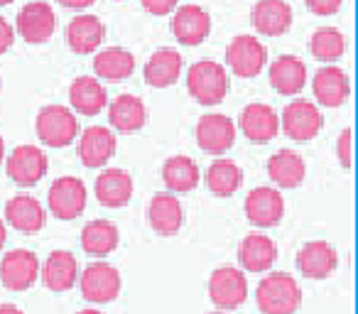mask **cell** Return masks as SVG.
I'll return each mask as SVG.
<instances>
[{
	"mask_svg": "<svg viewBox=\"0 0 358 314\" xmlns=\"http://www.w3.org/2000/svg\"><path fill=\"white\" fill-rule=\"evenodd\" d=\"M255 302L263 314H294L302 304V290L287 273H270L255 290Z\"/></svg>",
	"mask_w": 358,
	"mask_h": 314,
	"instance_id": "cell-1",
	"label": "cell"
},
{
	"mask_svg": "<svg viewBox=\"0 0 358 314\" xmlns=\"http://www.w3.org/2000/svg\"><path fill=\"white\" fill-rule=\"evenodd\" d=\"M187 89L201 106H216L229 94V71L219 62L201 59L187 71Z\"/></svg>",
	"mask_w": 358,
	"mask_h": 314,
	"instance_id": "cell-2",
	"label": "cell"
},
{
	"mask_svg": "<svg viewBox=\"0 0 358 314\" xmlns=\"http://www.w3.org/2000/svg\"><path fill=\"white\" fill-rule=\"evenodd\" d=\"M37 138L50 148H66L76 140L79 135V120H76L74 110L66 106L52 104L37 113Z\"/></svg>",
	"mask_w": 358,
	"mask_h": 314,
	"instance_id": "cell-3",
	"label": "cell"
},
{
	"mask_svg": "<svg viewBox=\"0 0 358 314\" xmlns=\"http://www.w3.org/2000/svg\"><path fill=\"white\" fill-rule=\"evenodd\" d=\"M226 64L241 79H253L268 64V47L253 35H241L226 47Z\"/></svg>",
	"mask_w": 358,
	"mask_h": 314,
	"instance_id": "cell-4",
	"label": "cell"
},
{
	"mask_svg": "<svg viewBox=\"0 0 358 314\" xmlns=\"http://www.w3.org/2000/svg\"><path fill=\"white\" fill-rule=\"evenodd\" d=\"M57 30V15L52 10L50 3L45 0H32L25 3L20 13H17L15 32L30 45H42L47 42Z\"/></svg>",
	"mask_w": 358,
	"mask_h": 314,
	"instance_id": "cell-5",
	"label": "cell"
},
{
	"mask_svg": "<svg viewBox=\"0 0 358 314\" xmlns=\"http://www.w3.org/2000/svg\"><path fill=\"white\" fill-rule=\"evenodd\" d=\"M8 177L15 182L17 187H35L42 177L47 175V155L37 145H17L10 155H8Z\"/></svg>",
	"mask_w": 358,
	"mask_h": 314,
	"instance_id": "cell-6",
	"label": "cell"
},
{
	"mask_svg": "<svg viewBox=\"0 0 358 314\" xmlns=\"http://www.w3.org/2000/svg\"><path fill=\"white\" fill-rule=\"evenodd\" d=\"M209 297L221 312L241 307L248 297V280L238 268H231V265L214 270L209 278Z\"/></svg>",
	"mask_w": 358,
	"mask_h": 314,
	"instance_id": "cell-7",
	"label": "cell"
},
{
	"mask_svg": "<svg viewBox=\"0 0 358 314\" xmlns=\"http://www.w3.org/2000/svg\"><path fill=\"white\" fill-rule=\"evenodd\" d=\"M40 278V260L32 250L15 248L0 260V280L13 292H25Z\"/></svg>",
	"mask_w": 358,
	"mask_h": 314,
	"instance_id": "cell-8",
	"label": "cell"
},
{
	"mask_svg": "<svg viewBox=\"0 0 358 314\" xmlns=\"http://www.w3.org/2000/svg\"><path fill=\"white\" fill-rule=\"evenodd\" d=\"M79 285H81V294H84L89 302L106 304V302H113L120 294L123 280H120V273L113 265L94 263L84 270V275L79 278Z\"/></svg>",
	"mask_w": 358,
	"mask_h": 314,
	"instance_id": "cell-9",
	"label": "cell"
},
{
	"mask_svg": "<svg viewBox=\"0 0 358 314\" xmlns=\"http://www.w3.org/2000/svg\"><path fill=\"white\" fill-rule=\"evenodd\" d=\"M50 211L62 221H71L86 209V185L76 177H59L47 194Z\"/></svg>",
	"mask_w": 358,
	"mask_h": 314,
	"instance_id": "cell-10",
	"label": "cell"
},
{
	"mask_svg": "<svg viewBox=\"0 0 358 314\" xmlns=\"http://www.w3.org/2000/svg\"><path fill=\"white\" fill-rule=\"evenodd\" d=\"M245 216L258 229H273L285 216V199L275 187H255L245 197Z\"/></svg>",
	"mask_w": 358,
	"mask_h": 314,
	"instance_id": "cell-11",
	"label": "cell"
},
{
	"mask_svg": "<svg viewBox=\"0 0 358 314\" xmlns=\"http://www.w3.org/2000/svg\"><path fill=\"white\" fill-rule=\"evenodd\" d=\"M172 35L182 45L196 47L211 35V15L201 6H177L172 13Z\"/></svg>",
	"mask_w": 358,
	"mask_h": 314,
	"instance_id": "cell-12",
	"label": "cell"
},
{
	"mask_svg": "<svg viewBox=\"0 0 358 314\" xmlns=\"http://www.w3.org/2000/svg\"><path fill=\"white\" fill-rule=\"evenodd\" d=\"M324 128V115L312 101H292L287 108L282 110V130L287 138L304 143L319 135Z\"/></svg>",
	"mask_w": 358,
	"mask_h": 314,
	"instance_id": "cell-13",
	"label": "cell"
},
{
	"mask_svg": "<svg viewBox=\"0 0 358 314\" xmlns=\"http://www.w3.org/2000/svg\"><path fill=\"white\" fill-rule=\"evenodd\" d=\"M236 143V123L224 113H209L196 123V145L209 155H224Z\"/></svg>",
	"mask_w": 358,
	"mask_h": 314,
	"instance_id": "cell-14",
	"label": "cell"
},
{
	"mask_svg": "<svg viewBox=\"0 0 358 314\" xmlns=\"http://www.w3.org/2000/svg\"><path fill=\"white\" fill-rule=\"evenodd\" d=\"M76 138H79V160L91 170L103 167L115 155V148H118L113 130L103 128V125H91Z\"/></svg>",
	"mask_w": 358,
	"mask_h": 314,
	"instance_id": "cell-15",
	"label": "cell"
},
{
	"mask_svg": "<svg viewBox=\"0 0 358 314\" xmlns=\"http://www.w3.org/2000/svg\"><path fill=\"white\" fill-rule=\"evenodd\" d=\"M241 133L250 143H270L280 133V115L268 104H248L241 113Z\"/></svg>",
	"mask_w": 358,
	"mask_h": 314,
	"instance_id": "cell-16",
	"label": "cell"
},
{
	"mask_svg": "<svg viewBox=\"0 0 358 314\" xmlns=\"http://www.w3.org/2000/svg\"><path fill=\"white\" fill-rule=\"evenodd\" d=\"M253 27L265 37H280L292 27V8L287 0H258L250 13Z\"/></svg>",
	"mask_w": 358,
	"mask_h": 314,
	"instance_id": "cell-17",
	"label": "cell"
},
{
	"mask_svg": "<svg viewBox=\"0 0 358 314\" xmlns=\"http://www.w3.org/2000/svg\"><path fill=\"white\" fill-rule=\"evenodd\" d=\"M148 219L155 234L159 236H174L182 224H185V209L182 201L174 197V192H159L152 197L148 206Z\"/></svg>",
	"mask_w": 358,
	"mask_h": 314,
	"instance_id": "cell-18",
	"label": "cell"
},
{
	"mask_svg": "<svg viewBox=\"0 0 358 314\" xmlns=\"http://www.w3.org/2000/svg\"><path fill=\"white\" fill-rule=\"evenodd\" d=\"M297 268L304 278L324 280L338 268V253L327 241H309L297 253Z\"/></svg>",
	"mask_w": 358,
	"mask_h": 314,
	"instance_id": "cell-19",
	"label": "cell"
},
{
	"mask_svg": "<svg viewBox=\"0 0 358 314\" xmlns=\"http://www.w3.org/2000/svg\"><path fill=\"white\" fill-rule=\"evenodd\" d=\"M238 260L248 273H268L278 260V245L270 236L253 231L238 245Z\"/></svg>",
	"mask_w": 358,
	"mask_h": 314,
	"instance_id": "cell-20",
	"label": "cell"
},
{
	"mask_svg": "<svg viewBox=\"0 0 358 314\" xmlns=\"http://www.w3.org/2000/svg\"><path fill=\"white\" fill-rule=\"evenodd\" d=\"M314 99L327 108H338L346 104V99L351 96V81H348L346 71L338 66H324L317 71L312 81Z\"/></svg>",
	"mask_w": 358,
	"mask_h": 314,
	"instance_id": "cell-21",
	"label": "cell"
},
{
	"mask_svg": "<svg viewBox=\"0 0 358 314\" xmlns=\"http://www.w3.org/2000/svg\"><path fill=\"white\" fill-rule=\"evenodd\" d=\"M96 197L99 204L120 209L133 199V177L120 167H108L96 177Z\"/></svg>",
	"mask_w": 358,
	"mask_h": 314,
	"instance_id": "cell-22",
	"label": "cell"
},
{
	"mask_svg": "<svg viewBox=\"0 0 358 314\" xmlns=\"http://www.w3.org/2000/svg\"><path fill=\"white\" fill-rule=\"evenodd\" d=\"M106 40V25L96 15H76L66 25V42L76 55H94Z\"/></svg>",
	"mask_w": 358,
	"mask_h": 314,
	"instance_id": "cell-23",
	"label": "cell"
},
{
	"mask_svg": "<svg viewBox=\"0 0 358 314\" xmlns=\"http://www.w3.org/2000/svg\"><path fill=\"white\" fill-rule=\"evenodd\" d=\"M6 221L22 234H37L45 229V206L30 194H15L6 206Z\"/></svg>",
	"mask_w": 358,
	"mask_h": 314,
	"instance_id": "cell-24",
	"label": "cell"
},
{
	"mask_svg": "<svg viewBox=\"0 0 358 314\" xmlns=\"http://www.w3.org/2000/svg\"><path fill=\"white\" fill-rule=\"evenodd\" d=\"M270 84L278 94L297 96L307 84V66L299 57L282 55L270 64Z\"/></svg>",
	"mask_w": 358,
	"mask_h": 314,
	"instance_id": "cell-25",
	"label": "cell"
},
{
	"mask_svg": "<svg viewBox=\"0 0 358 314\" xmlns=\"http://www.w3.org/2000/svg\"><path fill=\"white\" fill-rule=\"evenodd\" d=\"M179 76H182V55L172 47L157 50L145 64V81L152 89H167L177 84Z\"/></svg>",
	"mask_w": 358,
	"mask_h": 314,
	"instance_id": "cell-26",
	"label": "cell"
},
{
	"mask_svg": "<svg viewBox=\"0 0 358 314\" xmlns=\"http://www.w3.org/2000/svg\"><path fill=\"white\" fill-rule=\"evenodd\" d=\"M307 165L294 150H280L268 160V177L280 190H297L304 182Z\"/></svg>",
	"mask_w": 358,
	"mask_h": 314,
	"instance_id": "cell-27",
	"label": "cell"
},
{
	"mask_svg": "<svg viewBox=\"0 0 358 314\" xmlns=\"http://www.w3.org/2000/svg\"><path fill=\"white\" fill-rule=\"evenodd\" d=\"M69 104L81 115H99L108 106V96L99 79L94 76H79L69 86Z\"/></svg>",
	"mask_w": 358,
	"mask_h": 314,
	"instance_id": "cell-28",
	"label": "cell"
},
{
	"mask_svg": "<svg viewBox=\"0 0 358 314\" xmlns=\"http://www.w3.org/2000/svg\"><path fill=\"white\" fill-rule=\"evenodd\" d=\"M42 278H45V285L52 292H66L79 280V263L69 250H55L45 260Z\"/></svg>",
	"mask_w": 358,
	"mask_h": 314,
	"instance_id": "cell-29",
	"label": "cell"
},
{
	"mask_svg": "<svg viewBox=\"0 0 358 314\" xmlns=\"http://www.w3.org/2000/svg\"><path fill=\"white\" fill-rule=\"evenodd\" d=\"M162 180L169 192L185 194V192H192L199 187L201 172H199V165H196L192 157H187V155H172L162 165Z\"/></svg>",
	"mask_w": 358,
	"mask_h": 314,
	"instance_id": "cell-30",
	"label": "cell"
},
{
	"mask_svg": "<svg viewBox=\"0 0 358 314\" xmlns=\"http://www.w3.org/2000/svg\"><path fill=\"white\" fill-rule=\"evenodd\" d=\"M108 120L120 133H135L148 120V108H145L143 99L133 94H123L108 106Z\"/></svg>",
	"mask_w": 358,
	"mask_h": 314,
	"instance_id": "cell-31",
	"label": "cell"
},
{
	"mask_svg": "<svg viewBox=\"0 0 358 314\" xmlns=\"http://www.w3.org/2000/svg\"><path fill=\"white\" fill-rule=\"evenodd\" d=\"M94 71L103 81H123L133 76L135 71V57L123 47H108L99 52L94 59Z\"/></svg>",
	"mask_w": 358,
	"mask_h": 314,
	"instance_id": "cell-32",
	"label": "cell"
},
{
	"mask_svg": "<svg viewBox=\"0 0 358 314\" xmlns=\"http://www.w3.org/2000/svg\"><path fill=\"white\" fill-rule=\"evenodd\" d=\"M118 226L113 221L106 219H96L91 224L84 226L81 231V248L86 250L89 255H108L118 248Z\"/></svg>",
	"mask_w": 358,
	"mask_h": 314,
	"instance_id": "cell-33",
	"label": "cell"
},
{
	"mask_svg": "<svg viewBox=\"0 0 358 314\" xmlns=\"http://www.w3.org/2000/svg\"><path fill=\"white\" fill-rule=\"evenodd\" d=\"M243 185V172L234 160H214L211 167L206 170V187L211 194L216 197H234Z\"/></svg>",
	"mask_w": 358,
	"mask_h": 314,
	"instance_id": "cell-34",
	"label": "cell"
},
{
	"mask_svg": "<svg viewBox=\"0 0 358 314\" xmlns=\"http://www.w3.org/2000/svg\"><path fill=\"white\" fill-rule=\"evenodd\" d=\"M309 50L319 62H336L346 52V37L336 27H319V30H314Z\"/></svg>",
	"mask_w": 358,
	"mask_h": 314,
	"instance_id": "cell-35",
	"label": "cell"
},
{
	"mask_svg": "<svg viewBox=\"0 0 358 314\" xmlns=\"http://www.w3.org/2000/svg\"><path fill=\"white\" fill-rule=\"evenodd\" d=\"M336 157L346 170H351V157H353V130L343 128L336 140Z\"/></svg>",
	"mask_w": 358,
	"mask_h": 314,
	"instance_id": "cell-36",
	"label": "cell"
},
{
	"mask_svg": "<svg viewBox=\"0 0 358 314\" xmlns=\"http://www.w3.org/2000/svg\"><path fill=\"white\" fill-rule=\"evenodd\" d=\"M140 3H143V8L150 15H157V17L172 15L174 8L179 6V0H140Z\"/></svg>",
	"mask_w": 358,
	"mask_h": 314,
	"instance_id": "cell-37",
	"label": "cell"
},
{
	"mask_svg": "<svg viewBox=\"0 0 358 314\" xmlns=\"http://www.w3.org/2000/svg\"><path fill=\"white\" fill-rule=\"evenodd\" d=\"M307 3V8L314 13V15H334V13H338V8H341L343 0H304Z\"/></svg>",
	"mask_w": 358,
	"mask_h": 314,
	"instance_id": "cell-38",
	"label": "cell"
},
{
	"mask_svg": "<svg viewBox=\"0 0 358 314\" xmlns=\"http://www.w3.org/2000/svg\"><path fill=\"white\" fill-rule=\"evenodd\" d=\"M13 42H15V27L6 17H0V55H6L13 47Z\"/></svg>",
	"mask_w": 358,
	"mask_h": 314,
	"instance_id": "cell-39",
	"label": "cell"
},
{
	"mask_svg": "<svg viewBox=\"0 0 358 314\" xmlns=\"http://www.w3.org/2000/svg\"><path fill=\"white\" fill-rule=\"evenodd\" d=\"M59 6L64 8H71V10H84V8H91L96 0H57Z\"/></svg>",
	"mask_w": 358,
	"mask_h": 314,
	"instance_id": "cell-40",
	"label": "cell"
},
{
	"mask_svg": "<svg viewBox=\"0 0 358 314\" xmlns=\"http://www.w3.org/2000/svg\"><path fill=\"white\" fill-rule=\"evenodd\" d=\"M0 314H25L20 307H15V304H0Z\"/></svg>",
	"mask_w": 358,
	"mask_h": 314,
	"instance_id": "cell-41",
	"label": "cell"
},
{
	"mask_svg": "<svg viewBox=\"0 0 358 314\" xmlns=\"http://www.w3.org/2000/svg\"><path fill=\"white\" fill-rule=\"evenodd\" d=\"M6 238H8V229H6V221L0 219V250L6 245Z\"/></svg>",
	"mask_w": 358,
	"mask_h": 314,
	"instance_id": "cell-42",
	"label": "cell"
},
{
	"mask_svg": "<svg viewBox=\"0 0 358 314\" xmlns=\"http://www.w3.org/2000/svg\"><path fill=\"white\" fill-rule=\"evenodd\" d=\"M6 160V143H3V135H0V165Z\"/></svg>",
	"mask_w": 358,
	"mask_h": 314,
	"instance_id": "cell-43",
	"label": "cell"
},
{
	"mask_svg": "<svg viewBox=\"0 0 358 314\" xmlns=\"http://www.w3.org/2000/svg\"><path fill=\"white\" fill-rule=\"evenodd\" d=\"M79 314H103V312H99V309H81Z\"/></svg>",
	"mask_w": 358,
	"mask_h": 314,
	"instance_id": "cell-44",
	"label": "cell"
},
{
	"mask_svg": "<svg viewBox=\"0 0 358 314\" xmlns=\"http://www.w3.org/2000/svg\"><path fill=\"white\" fill-rule=\"evenodd\" d=\"M10 3H13V0H0V8H3V6H10Z\"/></svg>",
	"mask_w": 358,
	"mask_h": 314,
	"instance_id": "cell-45",
	"label": "cell"
},
{
	"mask_svg": "<svg viewBox=\"0 0 358 314\" xmlns=\"http://www.w3.org/2000/svg\"><path fill=\"white\" fill-rule=\"evenodd\" d=\"M211 314H224V312H221V309H219V312H211Z\"/></svg>",
	"mask_w": 358,
	"mask_h": 314,
	"instance_id": "cell-46",
	"label": "cell"
},
{
	"mask_svg": "<svg viewBox=\"0 0 358 314\" xmlns=\"http://www.w3.org/2000/svg\"><path fill=\"white\" fill-rule=\"evenodd\" d=\"M0 86H3V84H0Z\"/></svg>",
	"mask_w": 358,
	"mask_h": 314,
	"instance_id": "cell-47",
	"label": "cell"
}]
</instances>
